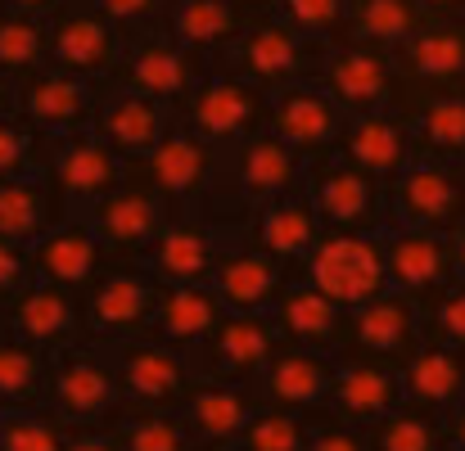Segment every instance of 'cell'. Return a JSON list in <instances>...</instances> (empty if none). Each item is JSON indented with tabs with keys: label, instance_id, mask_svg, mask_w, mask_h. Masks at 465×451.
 <instances>
[{
	"label": "cell",
	"instance_id": "ffe728a7",
	"mask_svg": "<svg viewBox=\"0 0 465 451\" xmlns=\"http://www.w3.org/2000/svg\"><path fill=\"white\" fill-rule=\"evenodd\" d=\"M32 280L36 285H50V289H64L73 299H82L114 262L109 253L100 249V240L91 235V226L82 217H59L32 249Z\"/></svg>",
	"mask_w": 465,
	"mask_h": 451
},
{
	"label": "cell",
	"instance_id": "d6a6232c",
	"mask_svg": "<svg viewBox=\"0 0 465 451\" xmlns=\"http://www.w3.org/2000/svg\"><path fill=\"white\" fill-rule=\"evenodd\" d=\"M222 316H226V307L217 302V294L208 285L158 289V307H154V320H150V334L145 338H154L167 352H176V357L190 361L213 338V329L222 325Z\"/></svg>",
	"mask_w": 465,
	"mask_h": 451
},
{
	"label": "cell",
	"instance_id": "816d5d0a",
	"mask_svg": "<svg viewBox=\"0 0 465 451\" xmlns=\"http://www.w3.org/2000/svg\"><path fill=\"white\" fill-rule=\"evenodd\" d=\"M425 23H465V0H411Z\"/></svg>",
	"mask_w": 465,
	"mask_h": 451
},
{
	"label": "cell",
	"instance_id": "ee69618b",
	"mask_svg": "<svg viewBox=\"0 0 465 451\" xmlns=\"http://www.w3.org/2000/svg\"><path fill=\"white\" fill-rule=\"evenodd\" d=\"M45 150H50V141L41 132H32L18 113L0 118V181H18V176L41 172Z\"/></svg>",
	"mask_w": 465,
	"mask_h": 451
},
{
	"label": "cell",
	"instance_id": "1f68e13d",
	"mask_svg": "<svg viewBox=\"0 0 465 451\" xmlns=\"http://www.w3.org/2000/svg\"><path fill=\"white\" fill-rule=\"evenodd\" d=\"M167 127H172V113H167V109H158V104L132 95V91L104 86V91H100L95 123H91V136H95L100 145H109L127 167H136V162H145L150 150L167 136Z\"/></svg>",
	"mask_w": 465,
	"mask_h": 451
},
{
	"label": "cell",
	"instance_id": "11a10c76",
	"mask_svg": "<svg viewBox=\"0 0 465 451\" xmlns=\"http://www.w3.org/2000/svg\"><path fill=\"white\" fill-rule=\"evenodd\" d=\"M244 18H272L276 14V0H231Z\"/></svg>",
	"mask_w": 465,
	"mask_h": 451
},
{
	"label": "cell",
	"instance_id": "f35d334b",
	"mask_svg": "<svg viewBox=\"0 0 465 451\" xmlns=\"http://www.w3.org/2000/svg\"><path fill=\"white\" fill-rule=\"evenodd\" d=\"M348 9L352 0H276V14L290 32H299L303 41L334 50L348 41Z\"/></svg>",
	"mask_w": 465,
	"mask_h": 451
},
{
	"label": "cell",
	"instance_id": "8fae6325",
	"mask_svg": "<svg viewBox=\"0 0 465 451\" xmlns=\"http://www.w3.org/2000/svg\"><path fill=\"white\" fill-rule=\"evenodd\" d=\"M109 361H114L118 397L127 411H181L185 393L194 388V366L154 338L114 343Z\"/></svg>",
	"mask_w": 465,
	"mask_h": 451
},
{
	"label": "cell",
	"instance_id": "d6986e66",
	"mask_svg": "<svg viewBox=\"0 0 465 451\" xmlns=\"http://www.w3.org/2000/svg\"><path fill=\"white\" fill-rule=\"evenodd\" d=\"M334 158H343L348 167H357L361 176H371L375 185H393L411 162V123L398 109H380V113H361V118H343V132L334 141Z\"/></svg>",
	"mask_w": 465,
	"mask_h": 451
},
{
	"label": "cell",
	"instance_id": "7bdbcfd3",
	"mask_svg": "<svg viewBox=\"0 0 465 451\" xmlns=\"http://www.w3.org/2000/svg\"><path fill=\"white\" fill-rule=\"evenodd\" d=\"M308 434H312V416L258 407L231 451H308Z\"/></svg>",
	"mask_w": 465,
	"mask_h": 451
},
{
	"label": "cell",
	"instance_id": "3957f363",
	"mask_svg": "<svg viewBox=\"0 0 465 451\" xmlns=\"http://www.w3.org/2000/svg\"><path fill=\"white\" fill-rule=\"evenodd\" d=\"M299 280L330 299L339 311H357L366 302L389 294V271H384V244L380 235H334L321 230L316 249L308 253Z\"/></svg>",
	"mask_w": 465,
	"mask_h": 451
},
{
	"label": "cell",
	"instance_id": "4fadbf2b",
	"mask_svg": "<svg viewBox=\"0 0 465 451\" xmlns=\"http://www.w3.org/2000/svg\"><path fill=\"white\" fill-rule=\"evenodd\" d=\"M100 91L95 82L68 77L59 68H41L23 82H14V113L41 132L45 141H64V136H82L95 123L100 109Z\"/></svg>",
	"mask_w": 465,
	"mask_h": 451
},
{
	"label": "cell",
	"instance_id": "30bf717a",
	"mask_svg": "<svg viewBox=\"0 0 465 451\" xmlns=\"http://www.w3.org/2000/svg\"><path fill=\"white\" fill-rule=\"evenodd\" d=\"M393 109H407L425 95L461 91L465 77V23H425L393 54Z\"/></svg>",
	"mask_w": 465,
	"mask_h": 451
},
{
	"label": "cell",
	"instance_id": "6da1fadb",
	"mask_svg": "<svg viewBox=\"0 0 465 451\" xmlns=\"http://www.w3.org/2000/svg\"><path fill=\"white\" fill-rule=\"evenodd\" d=\"M41 407L64 429H109L123 411L109 348L82 338L45 357V402Z\"/></svg>",
	"mask_w": 465,
	"mask_h": 451
},
{
	"label": "cell",
	"instance_id": "9c48e42d",
	"mask_svg": "<svg viewBox=\"0 0 465 451\" xmlns=\"http://www.w3.org/2000/svg\"><path fill=\"white\" fill-rule=\"evenodd\" d=\"M389 226L452 235L465 226V167L416 158L389 190Z\"/></svg>",
	"mask_w": 465,
	"mask_h": 451
},
{
	"label": "cell",
	"instance_id": "f6af8a7d",
	"mask_svg": "<svg viewBox=\"0 0 465 451\" xmlns=\"http://www.w3.org/2000/svg\"><path fill=\"white\" fill-rule=\"evenodd\" d=\"M64 438L68 429L45 411H9L0 420V451H64Z\"/></svg>",
	"mask_w": 465,
	"mask_h": 451
},
{
	"label": "cell",
	"instance_id": "680465c9",
	"mask_svg": "<svg viewBox=\"0 0 465 451\" xmlns=\"http://www.w3.org/2000/svg\"><path fill=\"white\" fill-rule=\"evenodd\" d=\"M461 95H465V77H461Z\"/></svg>",
	"mask_w": 465,
	"mask_h": 451
},
{
	"label": "cell",
	"instance_id": "52a82bcc",
	"mask_svg": "<svg viewBox=\"0 0 465 451\" xmlns=\"http://www.w3.org/2000/svg\"><path fill=\"white\" fill-rule=\"evenodd\" d=\"M132 176L154 194L158 203L181 217V212H199L217 185V153L208 150L199 136H190L176 118L167 127V136L158 141L145 162L132 167Z\"/></svg>",
	"mask_w": 465,
	"mask_h": 451
},
{
	"label": "cell",
	"instance_id": "681fc988",
	"mask_svg": "<svg viewBox=\"0 0 465 451\" xmlns=\"http://www.w3.org/2000/svg\"><path fill=\"white\" fill-rule=\"evenodd\" d=\"M308 451H366V434L352 425H339L321 411V416H312Z\"/></svg>",
	"mask_w": 465,
	"mask_h": 451
},
{
	"label": "cell",
	"instance_id": "4dcf8cb0",
	"mask_svg": "<svg viewBox=\"0 0 465 451\" xmlns=\"http://www.w3.org/2000/svg\"><path fill=\"white\" fill-rule=\"evenodd\" d=\"M398 388H402V407L448 420L465 397V357L448 343L420 338L416 352L398 366Z\"/></svg>",
	"mask_w": 465,
	"mask_h": 451
},
{
	"label": "cell",
	"instance_id": "f546056e",
	"mask_svg": "<svg viewBox=\"0 0 465 451\" xmlns=\"http://www.w3.org/2000/svg\"><path fill=\"white\" fill-rule=\"evenodd\" d=\"M294 285V276L285 267H276L272 258H262L249 244H231L208 280V289L231 316H272L276 299Z\"/></svg>",
	"mask_w": 465,
	"mask_h": 451
},
{
	"label": "cell",
	"instance_id": "44dd1931",
	"mask_svg": "<svg viewBox=\"0 0 465 451\" xmlns=\"http://www.w3.org/2000/svg\"><path fill=\"white\" fill-rule=\"evenodd\" d=\"M384 244V271H389V289L425 307L439 299L457 271H452V244L448 235H430V230H407V226H389L380 235Z\"/></svg>",
	"mask_w": 465,
	"mask_h": 451
},
{
	"label": "cell",
	"instance_id": "603a6c76",
	"mask_svg": "<svg viewBox=\"0 0 465 451\" xmlns=\"http://www.w3.org/2000/svg\"><path fill=\"white\" fill-rule=\"evenodd\" d=\"M402 407V388H398V370L384 361H366V357H334V379H330V397H325V416L352 429H371L384 416H393Z\"/></svg>",
	"mask_w": 465,
	"mask_h": 451
},
{
	"label": "cell",
	"instance_id": "5bb4252c",
	"mask_svg": "<svg viewBox=\"0 0 465 451\" xmlns=\"http://www.w3.org/2000/svg\"><path fill=\"white\" fill-rule=\"evenodd\" d=\"M203 77V64H194L185 50H176L167 36H136L123 45V59L114 68V77L104 86H118V91H132L141 100H150L158 109H167L176 118V109L185 104V95L194 91V82Z\"/></svg>",
	"mask_w": 465,
	"mask_h": 451
},
{
	"label": "cell",
	"instance_id": "d4e9b609",
	"mask_svg": "<svg viewBox=\"0 0 465 451\" xmlns=\"http://www.w3.org/2000/svg\"><path fill=\"white\" fill-rule=\"evenodd\" d=\"M0 334L18 338L41 357H54L59 348L82 343V299L50 285H27L0 311Z\"/></svg>",
	"mask_w": 465,
	"mask_h": 451
},
{
	"label": "cell",
	"instance_id": "5b68a950",
	"mask_svg": "<svg viewBox=\"0 0 465 451\" xmlns=\"http://www.w3.org/2000/svg\"><path fill=\"white\" fill-rule=\"evenodd\" d=\"M303 194H308L321 230H334V235H384L389 230L384 185H375L371 176H361L334 153L308 158Z\"/></svg>",
	"mask_w": 465,
	"mask_h": 451
},
{
	"label": "cell",
	"instance_id": "83f0119b",
	"mask_svg": "<svg viewBox=\"0 0 465 451\" xmlns=\"http://www.w3.org/2000/svg\"><path fill=\"white\" fill-rule=\"evenodd\" d=\"M330 379H334V357L281 343L276 357L267 361V370L253 379V397H258V407H276V411H294V416H321L325 397H330Z\"/></svg>",
	"mask_w": 465,
	"mask_h": 451
},
{
	"label": "cell",
	"instance_id": "c3c4849f",
	"mask_svg": "<svg viewBox=\"0 0 465 451\" xmlns=\"http://www.w3.org/2000/svg\"><path fill=\"white\" fill-rule=\"evenodd\" d=\"M27 285H36V280H32V258H27V249L0 240V311L18 299Z\"/></svg>",
	"mask_w": 465,
	"mask_h": 451
},
{
	"label": "cell",
	"instance_id": "91938a15",
	"mask_svg": "<svg viewBox=\"0 0 465 451\" xmlns=\"http://www.w3.org/2000/svg\"><path fill=\"white\" fill-rule=\"evenodd\" d=\"M0 420H5V411H0Z\"/></svg>",
	"mask_w": 465,
	"mask_h": 451
},
{
	"label": "cell",
	"instance_id": "cb8c5ba5",
	"mask_svg": "<svg viewBox=\"0 0 465 451\" xmlns=\"http://www.w3.org/2000/svg\"><path fill=\"white\" fill-rule=\"evenodd\" d=\"M316 240H321V221H316V212H312L303 190L281 194V199L253 208L249 221H244V235H240V244L258 249L262 258H272L276 267H285L294 280H299L308 253L316 249Z\"/></svg>",
	"mask_w": 465,
	"mask_h": 451
},
{
	"label": "cell",
	"instance_id": "ba28073f",
	"mask_svg": "<svg viewBox=\"0 0 465 451\" xmlns=\"http://www.w3.org/2000/svg\"><path fill=\"white\" fill-rule=\"evenodd\" d=\"M41 181L50 185L64 217H86L100 199H109L127 181V162L109 145H100L91 132H82V136L50 141L45 162H41Z\"/></svg>",
	"mask_w": 465,
	"mask_h": 451
},
{
	"label": "cell",
	"instance_id": "4316f807",
	"mask_svg": "<svg viewBox=\"0 0 465 451\" xmlns=\"http://www.w3.org/2000/svg\"><path fill=\"white\" fill-rule=\"evenodd\" d=\"M258 397L249 384H226V379H194V388L181 402V425L194 438V451H231L244 425L253 420Z\"/></svg>",
	"mask_w": 465,
	"mask_h": 451
},
{
	"label": "cell",
	"instance_id": "7402d4cb",
	"mask_svg": "<svg viewBox=\"0 0 465 451\" xmlns=\"http://www.w3.org/2000/svg\"><path fill=\"white\" fill-rule=\"evenodd\" d=\"M425 338L420 325V307L402 294H384V299L366 302L357 311H348V329H343V352L348 357H366V361H384V366H402L416 343Z\"/></svg>",
	"mask_w": 465,
	"mask_h": 451
},
{
	"label": "cell",
	"instance_id": "e0dca14e",
	"mask_svg": "<svg viewBox=\"0 0 465 451\" xmlns=\"http://www.w3.org/2000/svg\"><path fill=\"white\" fill-rule=\"evenodd\" d=\"M167 217L172 212L158 203L154 194L132 176V167H127V181L109 199H100L82 221L100 240V249L109 253V262H141L145 249L154 244V235L167 226Z\"/></svg>",
	"mask_w": 465,
	"mask_h": 451
},
{
	"label": "cell",
	"instance_id": "8992f818",
	"mask_svg": "<svg viewBox=\"0 0 465 451\" xmlns=\"http://www.w3.org/2000/svg\"><path fill=\"white\" fill-rule=\"evenodd\" d=\"M158 285L141 262H114L86 294H82V338L114 348L150 334L158 307Z\"/></svg>",
	"mask_w": 465,
	"mask_h": 451
},
{
	"label": "cell",
	"instance_id": "b9f144b4",
	"mask_svg": "<svg viewBox=\"0 0 465 451\" xmlns=\"http://www.w3.org/2000/svg\"><path fill=\"white\" fill-rule=\"evenodd\" d=\"M366 451H443V420L416 407H398L366 429Z\"/></svg>",
	"mask_w": 465,
	"mask_h": 451
},
{
	"label": "cell",
	"instance_id": "9a60e30c",
	"mask_svg": "<svg viewBox=\"0 0 465 451\" xmlns=\"http://www.w3.org/2000/svg\"><path fill=\"white\" fill-rule=\"evenodd\" d=\"M316 86L330 95V104L343 118L393 109V91H398L393 59L375 45H361V41H343V45L325 50V59L316 68Z\"/></svg>",
	"mask_w": 465,
	"mask_h": 451
},
{
	"label": "cell",
	"instance_id": "6f0895ef",
	"mask_svg": "<svg viewBox=\"0 0 465 451\" xmlns=\"http://www.w3.org/2000/svg\"><path fill=\"white\" fill-rule=\"evenodd\" d=\"M5 113H14V82L0 77V118H5Z\"/></svg>",
	"mask_w": 465,
	"mask_h": 451
},
{
	"label": "cell",
	"instance_id": "f1b7e54d",
	"mask_svg": "<svg viewBox=\"0 0 465 451\" xmlns=\"http://www.w3.org/2000/svg\"><path fill=\"white\" fill-rule=\"evenodd\" d=\"M253 18H244L231 0H167L158 36H167L176 50H185L194 64L213 68L249 27Z\"/></svg>",
	"mask_w": 465,
	"mask_h": 451
},
{
	"label": "cell",
	"instance_id": "e575fe53",
	"mask_svg": "<svg viewBox=\"0 0 465 451\" xmlns=\"http://www.w3.org/2000/svg\"><path fill=\"white\" fill-rule=\"evenodd\" d=\"M398 113H407V123H411L416 158L465 167V95L461 91L425 95V100H416V104H407Z\"/></svg>",
	"mask_w": 465,
	"mask_h": 451
},
{
	"label": "cell",
	"instance_id": "9f6ffc18",
	"mask_svg": "<svg viewBox=\"0 0 465 451\" xmlns=\"http://www.w3.org/2000/svg\"><path fill=\"white\" fill-rule=\"evenodd\" d=\"M448 244H452V271H457V280L465 285V226L448 235Z\"/></svg>",
	"mask_w": 465,
	"mask_h": 451
},
{
	"label": "cell",
	"instance_id": "2e32d148",
	"mask_svg": "<svg viewBox=\"0 0 465 451\" xmlns=\"http://www.w3.org/2000/svg\"><path fill=\"white\" fill-rule=\"evenodd\" d=\"M240 244V240H226L208 217L199 212H181V217H167V226L154 235V244L145 249L141 267L154 276L163 289H176V285H208L222 253Z\"/></svg>",
	"mask_w": 465,
	"mask_h": 451
},
{
	"label": "cell",
	"instance_id": "db71d44e",
	"mask_svg": "<svg viewBox=\"0 0 465 451\" xmlns=\"http://www.w3.org/2000/svg\"><path fill=\"white\" fill-rule=\"evenodd\" d=\"M443 451H465V397L461 407L443 420Z\"/></svg>",
	"mask_w": 465,
	"mask_h": 451
},
{
	"label": "cell",
	"instance_id": "7a4b0ae2",
	"mask_svg": "<svg viewBox=\"0 0 465 451\" xmlns=\"http://www.w3.org/2000/svg\"><path fill=\"white\" fill-rule=\"evenodd\" d=\"M176 123L190 136H199L213 153H226L240 141L267 132V91H258L222 68H203V77L176 109Z\"/></svg>",
	"mask_w": 465,
	"mask_h": 451
},
{
	"label": "cell",
	"instance_id": "277c9868",
	"mask_svg": "<svg viewBox=\"0 0 465 451\" xmlns=\"http://www.w3.org/2000/svg\"><path fill=\"white\" fill-rule=\"evenodd\" d=\"M325 50L303 41L299 32H290L281 18H253L240 41L213 64L258 91H285V86H299V82H316V68H321Z\"/></svg>",
	"mask_w": 465,
	"mask_h": 451
},
{
	"label": "cell",
	"instance_id": "bcb514c9",
	"mask_svg": "<svg viewBox=\"0 0 465 451\" xmlns=\"http://www.w3.org/2000/svg\"><path fill=\"white\" fill-rule=\"evenodd\" d=\"M420 325H425V338L434 343H448L465 357V285L452 280L439 299H430L420 307Z\"/></svg>",
	"mask_w": 465,
	"mask_h": 451
},
{
	"label": "cell",
	"instance_id": "f5cc1de1",
	"mask_svg": "<svg viewBox=\"0 0 465 451\" xmlns=\"http://www.w3.org/2000/svg\"><path fill=\"white\" fill-rule=\"evenodd\" d=\"M68 0H0L5 14H23V18H50L54 9H64Z\"/></svg>",
	"mask_w": 465,
	"mask_h": 451
},
{
	"label": "cell",
	"instance_id": "d590c367",
	"mask_svg": "<svg viewBox=\"0 0 465 451\" xmlns=\"http://www.w3.org/2000/svg\"><path fill=\"white\" fill-rule=\"evenodd\" d=\"M59 217L64 212H59L50 185L41 181V172L18 176V181H0V240L32 249Z\"/></svg>",
	"mask_w": 465,
	"mask_h": 451
},
{
	"label": "cell",
	"instance_id": "8d00e7d4",
	"mask_svg": "<svg viewBox=\"0 0 465 451\" xmlns=\"http://www.w3.org/2000/svg\"><path fill=\"white\" fill-rule=\"evenodd\" d=\"M420 27H425V18L411 0H352V9H348V41L375 45L384 54L407 45Z\"/></svg>",
	"mask_w": 465,
	"mask_h": 451
},
{
	"label": "cell",
	"instance_id": "ab89813d",
	"mask_svg": "<svg viewBox=\"0 0 465 451\" xmlns=\"http://www.w3.org/2000/svg\"><path fill=\"white\" fill-rule=\"evenodd\" d=\"M123 451H194V438L185 434L176 411H118L109 425Z\"/></svg>",
	"mask_w": 465,
	"mask_h": 451
},
{
	"label": "cell",
	"instance_id": "f907efd6",
	"mask_svg": "<svg viewBox=\"0 0 465 451\" xmlns=\"http://www.w3.org/2000/svg\"><path fill=\"white\" fill-rule=\"evenodd\" d=\"M64 451H123L114 429H68Z\"/></svg>",
	"mask_w": 465,
	"mask_h": 451
},
{
	"label": "cell",
	"instance_id": "484cf974",
	"mask_svg": "<svg viewBox=\"0 0 465 451\" xmlns=\"http://www.w3.org/2000/svg\"><path fill=\"white\" fill-rule=\"evenodd\" d=\"M267 132L303 158H321L334 150L343 132V113L330 104V95L316 82H299L267 95Z\"/></svg>",
	"mask_w": 465,
	"mask_h": 451
},
{
	"label": "cell",
	"instance_id": "ac0fdd59",
	"mask_svg": "<svg viewBox=\"0 0 465 451\" xmlns=\"http://www.w3.org/2000/svg\"><path fill=\"white\" fill-rule=\"evenodd\" d=\"M281 334L272 325V316H222V325L213 329V338L190 357L194 379H226V384H249L267 370V361L276 357Z\"/></svg>",
	"mask_w": 465,
	"mask_h": 451
},
{
	"label": "cell",
	"instance_id": "7dc6e473",
	"mask_svg": "<svg viewBox=\"0 0 465 451\" xmlns=\"http://www.w3.org/2000/svg\"><path fill=\"white\" fill-rule=\"evenodd\" d=\"M91 14H100L123 41H136V36H150L163 23V9L167 0H82Z\"/></svg>",
	"mask_w": 465,
	"mask_h": 451
},
{
	"label": "cell",
	"instance_id": "7c38bea8",
	"mask_svg": "<svg viewBox=\"0 0 465 451\" xmlns=\"http://www.w3.org/2000/svg\"><path fill=\"white\" fill-rule=\"evenodd\" d=\"M123 45L127 41L100 14H91L82 0H68L64 9H54L45 18V59H50V68H59L68 77L104 86L123 59Z\"/></svg>",
	"mask_w": 465,
	"mask_h": 451
},
{
	"label": "cell",
	"instance_id": "836d02e7",
	"mask_svg": "<svg viewBox=\"0 0 465 451\" xmlns=\"http://www.w3.org/2000/svg\"><path fill=\"white\" fill-rule=\"evenodd\" d=\"M272 325H276L285 348H308V352H321V357H339L348 311H339L330 299H321L303 280H294L272 307Z\"/></svg>",
	"mask_w": 465,
	"mask_h": 451
},
{
	"label": "cell",
	"instance_id": "60d3db41",
	"mask_svg": "<svg viewBox=\"0 0 465 451\" xmlns=\"http://www.w3.org/2000/svg\"><path fill=\"white\" fill-rule=\"evenodd\" d=\"M50 68L45 59V18H23L0 9V77L23 82L32 73Z\"/></svg>",
	"mask_w": 465,
	"mask_h": 451
},
{
	"label": "cell",
	"instance_id": "74e56055",
	"mask_svg": "<svg viewBox=\"0 0 465 451\" xmlns=\"http://www.w3.org/2000/svg\"><path fill=\"white\" fill-rule=\"evenodd\" d=\"M45 402V357L0 334V411H36Z\"/></svg>",
	"mask_w": 465,
	"mask_h": 451
}]
</instances>
